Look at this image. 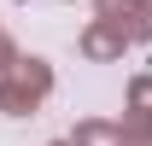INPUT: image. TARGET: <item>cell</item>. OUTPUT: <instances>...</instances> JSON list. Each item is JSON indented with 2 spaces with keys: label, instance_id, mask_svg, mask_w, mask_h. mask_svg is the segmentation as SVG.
<instances>
[]
</instances>
